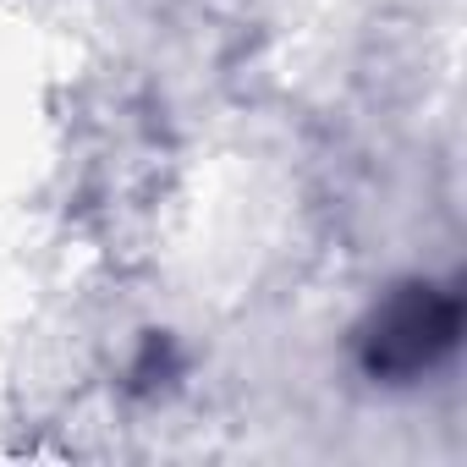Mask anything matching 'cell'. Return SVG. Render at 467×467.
<instances>
[{"label": "cell", "instance_id": "6da1fadb", "mask_svg": "<svg viewBox=\"0 0 467 467\" xmlns=\"http://www.w3.org/2000/svg\"><path fill=\"white\" fill-rule=\"evenodd\" d=\"M462 341V297L434 281L390 286L358 325V368L374 385H418Z\"/></svg>", "mask_w": 467, "mask_h": 467}]
</instances>
